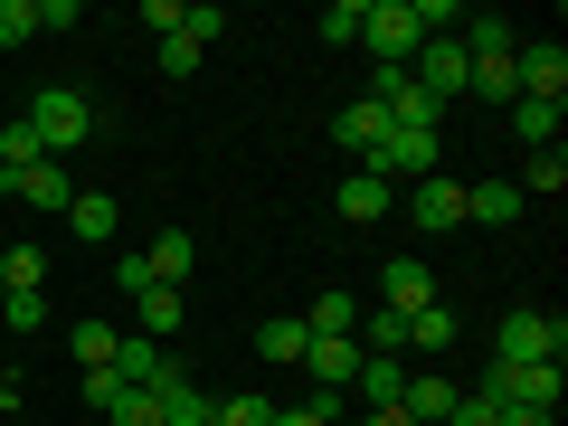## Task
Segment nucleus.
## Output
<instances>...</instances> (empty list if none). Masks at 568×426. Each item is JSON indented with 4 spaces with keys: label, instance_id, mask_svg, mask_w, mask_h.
I'll return each mask as SVG.
<instances>
[{
    "label": "nucleus",
    "instance_id": "nucleus-1",
    "mask_svg": "<svg viewBox=\"0 0 568 426\" xmlns=\"http://www.w3.org/2000/svg\"><path fill=\"white\" fill-rule=\"evenodd\" d=\"M361 171H379L388 190H398V181H436V171H446V133H426V123H388V142L369 152Z\"/></svg>",
    "mask_w": 568,
    "mask_h": 426
},
{
    "label": "nucleus",
    "instance_id": "nucleus-2",
    "mask_svg": "<svg viewBox=\"0 0 568 426\" xmlns=\"http://www.w3.org/2000/svg\"><path fill=\"white\" fill-rule=\"evenodd\" d=\"M20 114L39 123V142H48V162H67V152H77V142L95 133V104H85L77 85H48V95H29Z\"/></svg>",
    "mask_w": 568,
    "mask_h": 426
},
{
    "label": "nucleus",
    "instance_id": "nucleus-3",
    "mask_svg": "<svg viewBox=\"0 0 568 426\" xmlns=\"http://www.w3.org/2000/svg\"><path fill=\"white\" fill-rule=\"evenodd\" d=\"M568 351V323H549V313H503V332H493V361L503 369H530V361H559Z\"/></svg>",
    "mask_w": 568,
    "mask_h": 426
},
{
    "label": "nucleus",
    "instance_id": "nucleus-4",
    "mask_svg": "<svg viewBox=\"0 0 568 426\" xmlns=\"http://www.w3.org/2000/svg\"><path fill=\"white\" fill-rule=\"evenodd\" d=\"M484 407H559V361H530V369H484V388H474Z\"/></svg>",
    "mask_w": 568,
    "mask_h": 426
},
{
    "label": "nucleus",
    "instance_id": "nucleus-5",
    "mask_svg": "<svg viewBox=\"0 0 568 426\" xmlns=\"http://www.w3.org/2000/svg\"><path fill=\"white\" fill-rule=\"evenodd\" d=\"M407 85H417V95L446 114V104L465 95V39H426L417 58H407Z\"/></svg>",
    "mask_w": 568,
    "mask_h": 426
},
{
    "label": "nucleus",
    "instance_id": "nucleus-6",
    "mask_svg": "<svg viewBox=\"0 0 568 426\" xmlns=\"http://www.w3.org/2000/svg\"><path fill=\"white\" fill-rule=\"evenodd\" d=\"M361 48H379V67H407V58L426 48V29H417V10H407V0H369Z\"/></svg>",
    "mask_w": 568,
    "mask_h": 426
},
{
    "label": "nucleus",
    "instance_id": "nucleus-7",
    "mask_svg": "<svg viewBox=\"0 0 568 426\" xmlns=\"http://www.w3.org/2000/svg\"><path fill=\"white\" fill-rule=\"evenodd\" d=\"M511 77H521L530 104H568V48L559 39H521L511 48Z\"/></svg>",
    "mask_w": 568,
    "mask_h": 426
},
{
    "label": "nucleus",
    "instance_id": "nucleus-8",
    "mask_svg": "<svg viewBox=\"0 0 568 426\" xmlns=\"http://www.w3.org/2000/svg\"><path fill=\"white\" fill-rule=\"evenodd\" d=\"M304 369L323 398H351V379H361V342H342V332H313L304 342Z\"/></svg>",
    "mask_w": 568,
    "mask_h": 426
},
{
    "label": "nucleus",
    "instance_id": "nucleus-9",
    "mask_svg": "<svg viewBox=\"0 0 568 426\" xmlns=\"http://www.w3.org/2000/svg\"><path fill=\"white\" fill-rule=\"evenodd\" d=\"M407 219H417L426 237L465 227V181H446V171H436V181H417V190H407Z\"/></svg>",
    "mask_w": 568,
    "mask_h": 426
},
{
    "label": "nucleus",
    "instance_id": "nucleus-10",
    "mask_svg": "<svg viewBox=\"0 0 568 426\" xmlns=\"http://www.w3.org/2000/svg\"><path fill=\"white\" fill-rule=\"evenodd\" d=\"M426 304H436V275H426L417 256H388V275H379V313H398V323H407V313H426Z\"/></svg>",
    "mask_w": 568,
    "mask_h": 426
},
{
    "label": "nucleus",
    "instance_id": "nucleus-11",
    "mask_svg": "<svg viewBox=\"0 0 568 426\" xmlns=\"http://www.w3.org/2000/svg\"><path fill=\"white\" fill-rule=\"evenodd\" d=\"M332 142H342L351 162H369V152H379V142H388V114H379V104H369V95H351L342 114H332Z\"/></svg>",
    "mask_w": 568,
    "mask_h": 426
},
{
    "label": "nucleus",
    "instance_id": "nucleus-12",
    "mask_svg": "<svg viewBox=\"0 0 568 426\" xmlns=\"http://www.w3.org/2000/svg\"><path fill=\"white\" fill-rule=\"evenodd\" d=\"M152 407H162V426H209V417H219V398H209V388H190L181 369H162V379H152Z\"/></svg>",
    "mask_w": 568,
    "mask_h": 426
},
{
    "label": "nucleus",
    "instance_id": "nucleus-13",
    "mask_svg": "<svg viewBox=\"0 0 568 426\" xmlns=\"http://www.w3.org/2000/svg\"><path fill=\"white\" fill-rule=\"evenodd\" d=\"M521 48V39H511ZM511 48H484V58H465V95L484 104H521V77H511Z\"/></svg>",
    "mask_w": 568,
    "mask_h": 426
},
{
    "label": "nucleus",
    "instance_id": "nucleus-14",
    "mask_svg": "<svg viewBox=\"0 0 568 426\" xmlns=\"http://www.w3.org/2000/svg\"><path fill=\"white\" fill-rule=\"evenodd\" d=\"M455 398H465V388H455V379H436V369H426V379H407V388H398L407 426H446V417H455Z\"/></svg>",
    "mask_w": 568,
    "mask_h": 426
},
{
    "label": "nucleus",
    "instance_id": "nucleus-15",
    "mask_svg": "<svg viewBox=\"0 0 568 426\" xmlns=\"http://www.w3.org/2000/svg\"><path fill=\"white\" fill-rule=\"evenodd\" d=\"M388 200H398V190H388V181H379V171H351V181H342V190H332V209H342V219H351V227H369V219H388Z\"/></svg>",
    "mask_w": 568,
    "mask_h": 426
},
{
    "label": "nucleus",
    "instance_id": "nucleus-16",
    "mask_svg": "<svg viewBox=\"0 0 568 426\" xmlns=\"http://www.w3.org/2000/svg\"><path fill=\"white\" fill-rule=\"evenodd\" d=\"M39 162H48V142H39V123H29V114H10V123H0V190L20 181V171H39Z\"/></svg>",
    "mask_w": 568,
    "mask_h": 426
},
{
    "label": "nucleus",
    "instance_id": "nucleus-17",
    "mask_svg": "<svg viewBox=\"0 0 568 426\" xmlns=\"http://www.w3.org/2000/svg\"><path fill=\"white\" fill-rule=\"evenodd\" d=\"M465 219L474 227H511V219H521V190H511V181H465Z\"/></svg>",
    "mask_w": 568,
    "mask_h": 426
},
{
    "label": "nucleus",
    "instance_id": "nucleus-18",
    "mask_svg": "<svg viewBox=\"0 0 568 426\" xmlns=\"http://www.w3.org/2000/svg\"><path fill=\"white\" fill-rule=\"evenodd\" d=\"M10 190H20L29 209H58V219H67V200H77V181H67V162H39V171H20Z\"/></svg>",
    "mask_w": 568,
    "mask_h": 426
},
{
    "label": "nucleus",
    "instance_id": "nucleus-19",
    "mask_svg": "<svg viewBox=\"0 0 568 426\" xmlns=\"http://www.w3.org/2000/svg\"><path fill=\"white\" fill-rule=\"evenodd\" d=\"M133 332L171 342V332H181V284H152V294H133Z\"/></svg>",
    "mask_w": 568,
    "mask_h": 426
},
{
    "label": "nucleus",
    "instance_id": "nucleus-20",
    "mask_svg": "<svg viewBox=\"0 0 568 426\" xmlns=\"http://www.w3.org/2000/svg\"><path fill=\"white\" fill-rule=\"evenodd\" d=\"M114 369H123L133 388H152L171 361H162V342H152V332H123V342H114Z\"/></svg>",
    "mask_w": 568,
    "mask_h": 426
},
{
    "label": "nucleus",
    "instance_id": "nucleus-21",
    "mask_svg": "<svg viewBox=\"0 0 568 426\" xmlns=\"http://www.w3.org/2000/svg\"><path fill=\"white\" fill-rule=\"evenodd\" d=\"M142 265H152V284H181V275H190V265H200V246H190V237H181V227H162V237L142 246Z\"/></svg>",
    "mask_w": 568,
    "mask_h": 426
},
{
    "label": "nucleus",
    "instance_id": "nucleus-22",
    "mask_svg": "<svg viewBox=\"0 0 568 426\" xmlns=\"http://www.w3.org/2000/svg\"><path fill=\"white\" fill-rule=\"evenodd\" d=\"M455 332H465V323H455V304H446V294H436L426 313H407V351H446Z\"/></svg>",
    "mask_w": 568,
    "mask_h": 426
},
{
    "label": "nucleus",
    "instance_id": "nucleus-23",
    "mask_svg": "<svg viewBox=\"0 0 568 426\" xmlns=\"http://www.w3.org/2000/svg\"><path fill=\"white\" fill-rule=\"evenodd\" d=\"M511 190H521V200H559V190H568V152H559V142H549V152H530V171H521Z\"/></svg>",
    "mask_w": 568,
    "mask_h": 426
},
{
    "label": "nucleus",
    "instance_id": "nucleus-24",
    "mask_svg": "<svg viewBox=\"0 0 568 426\" xmlns=\"http://www.w3.org/2000/svg\"><path fill=\"white\" fill-rule=\"evenodd\" d=\"M67 227H77L85 246H104L114 237V200H104V190H77V200H67Z\"/></svg>",
    "mask_w": 568,
    "mask_h": 426
},
{
    "label": "nucleus",
    "instance_id": "nucleus-25",
    "mask_svg": "<svg viewBox=\"0 0 568 426\" xmlns=\"http://www.w3.org/2000/svg\"><path fill=\"white\" fill-rule=\"evenodd\" d=\"M559 114H568V104H530L521 95V104H511V133H521L530 152H549V142H559Z\"/></svg>",
    "mask_w": 568,
    "mask_h": 426
},
{
    "label": "nucleus",
    "instance_id": "nucleus-26",
    "mask_svg": "<svg viewBox=\"0 0 568 426\" xmlns=\"http://www.w3.org/2000/svg\"><path fill=\"white\" fill-rule=\"evenodd\" d=\"M114 342H123V332H104L95 313H85V323L67 332V351H77V369H114Z\"/></svg>",
    "mask_w": 568,
    "mask_h": 426
},
{
    "label": "nucleus",
    "instance_id": "nucleus-27",
    "mask_svg": "<svg viewBox=\"0 0 568 426\" xmlns=\"http://www.w3.org/2000/svg\"><path fill=\"white\" fill-rule=\"evenodd\" d=\"M398 361H361V379H351V398H361V407H398Z\"/></svg>",
    "mask_w": 568,
    "mask_h": 426
},
{
    "label": "nucleus",
    "instance_id": "nucleus-28",
    "mask_svg": "<svg viewBox=\"0 0 568 426\" xmlns=\"http://www.w3.org/2000/svg\"><path fill=\"white\" fill-rule=\"evenodd\" d=\"M39 275H48V246H0V284L10 294H39Z\"/></svg>",
    "mask_w": 568,
    "mask_h": 426
},
{
    "label": "nucleus",
    "instance_id": "nucleus-29",
    "mask_svg": "<svg viewBox=\"0 0 568 426\" xmlns=\"http://www.w3.org/2000/svg\"><path fill=\"white\" fill-rule=\"evenodd\" d=\"M304 342H313V332L294 323V313H275V323H256V351H265V361H304Z\"/></svg>",
    "mask_w": 568,
    "mask_h": 426
},
{
    "label": "nucleus",
    "instance_id": "nucleus-30",
    "mask_svg": "<svg viewBox=\"0 0 568 426\" xmlns=\"http://www.w3.org/2000/svg\"><path fill=\"white\" fill-rule=\"evenodd\" d=\"M123 398H133L123 369H85V407H95V417H123Z\"/></svg>",
    "mask_w": 568,
    "mask_h": 426
},
{
    "label": "nucleus",
    "instance_id": "nucleus-31",
    "mask_svg": "<svg viewBox=\"0 0 568 426\" xmlns=\"http://www.w3.org/2000/svg\"><path fill=\"white\" fill-rule=\"evenodd\" d=\"M304 332H342L351 342V332H361V304H351V294H323V304L304 313Z\"/></svg>",
    "mask_w": 568,
    "mask_h": 426
},
{
    "label": "nucleus",
    "instance_id": "nucleus-32",
    "mask_svg": "<svg viewBox=\"0 0 568 426\" xmlns=\"http://www.w3.org/2000/svg\"><path fill=\"white\" fill-rule=\"evenodd\" d=\"M361 20H369V0H332V10H323V48H351Z\"/></svg>",
    "mask_w": 568,
    "mask_h": 426
},
{
    "label": "nucleus",
    "instance_id": "nucleus-33",
    "mask_svg": "<svg viewBox=\"0 0 568 426\" xmlns=\"http://www.w3.org/2000/svg\"><path fill=\"white\" fill-rule=\"evenodd\" d=\"M0 332H48V294H0Z\"/></svg>",
    "mask_w": 568,
    "mask_h": 426
},
{
    "label": "nucleus",
    "instance_id": "nucleus-34",
    "mask_svg": "<svg viewBox=\"0 0 568 426\" xmlns=\"http://www.w3.org/2000/svg\"><path fill=\"white\" fill-rule=\"evenodd\" d=\"M39 39V0H0V48H29Z\"/></svg>",
    "mask_w": 568,
    "mask_h": 426
},
{
    "label": "nucleus",
    "instance_id": "nucleus-35",
    "mask_svg": "<svg viewBox=\"0 0 568 426\" xmlns=\"http://www.w3.org/2000/svg\"><path fill=\"white\" fill-rule=\"evenodd\" d=\"M351 398H313V407H275V426H342Z\"/></svg>",
    "mask_w": 568,
    "mask_h": 426
},
{
    "label": "nucleus",
    "instance_id": "nucleus-36",
    "mask_svg": "<svg viewBox=\"0 0 568 426\" xmlns=\"http://www.w3.org/2000/svg\"><path fill=\"white\" fill-rule=\"evenodd\" d=\"M209 426H275V398H219Z\"/></svg>",
    "mask_w": 568,
    "mask_h": 426
},
{
    "label": "nucleus",
    "instance_id": "nucleus-37",
    "mask_svg": "<svg viewBox=\"0 0 568 426\" xmlns=\"http://www.w3.org/2000/svg\"><path fill=\"white\" fill-rule=\"evenodd\" d=\"M200 58H209V48H190L181 29H171V39H162V77H171V85H181V77H200Z\"/></svg>",
    "mask_w": 568,
    "mask_h": 426
},
{
    "label": "nucleus",
    "instance_id": "nucleus-38",
    "mask_svg": "<svg viewBox=\"0 0 568 426\" xmlns=\"http://www.w3.org/2000/svg\"><path fill=\"white\" fill-rule=\"evenodd\" d=\"M181 39H190V48H209V39H227V10H209V0H200V10H181Z\"/></svg>",
    "mask_w": 568,
    "mask_h": 426
},
{
    "label": "nucleus",
    "instance_id": "nucleus-39",
    "mask_svg": "<svg viewBox=\"0 0 568 426\" xmlns=\"http://www.w3.org/2000/svg\"><path fill=\"white\" fill-rule=\"evenodd\" d=\"M446 426H503V407H484V398H455V417Z\"/></svg>",
    "mask_w": 568,
    "mask_h": 426
},
{
    "label": "nucleus",
    "instance_id": "nucleus-40",
    "mask_svg": "<svg viewBox=\"0 0 568 426\" xmlns=\"http://www.w3.org/2000/svg\"><path fill=\"white\" fill-rule=\"evenodd\" d=\"M503 426H549V407H503Z\"/></svg>",
    "mask_w": 568,
    "mask_h": 426
},
{
    "label": "nucleus",
    "instance_id": "nucleus-41",
    "mask_svg": "<svg viewBox=\"0 0 568 426\" xmlns=\"http://www.w3.org/2000/svg\"><path fill=\"white\" fill-rule=\"evenodd\" d=\"M95 426H114V417H95Z\"/></svg>",
    "mask_w": 568,
    "mask_h": 426
},
{
    "label": "nucleus",
    "instance_id": "nucleus-42",
    "mask_svg": "<svg viewBox=\"0 0 568 426\" xmlns=\"http://www.w3.org/2000/svg\"><path fill=\"white\" fill-rule=\"evenodd\" d=\"M0 294H10V284H0Z\"/></svg>",
    "mask_w": 568,
    "mask_h": 426
},
{
    "label": "nucleus",
    "instance_id": "nucleus-43",
    "mask_svg": "<svg viewBox=\"0 0 568 426\" xmlns=\"http://www.w3.org/2000/svg\"><path fill=\"white\" fill-rule=\"evenodd\" d=\"M20 426H29V417H20Z\"/></svg>",
    "mask_w": 568,
    "mask_h": 426
}]
</instances>
